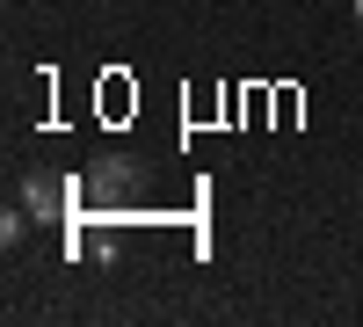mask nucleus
<instances>
[{
    "label": "nucleus",
    "instance_id": "3",
    "mask_svg": "<svg viewBox=\"0 0 363 327\" xmlns=\"http://www.w3.org/2000/svg\"><path fill=\"white\" fill-rule=\"evenodd\" d=\"M356 15H363V0H356Z\"/></svg>",
    "mask_w": 363,
    "mask_h": 327
},
{
    "label": "nucleus",
    "instance_id": "1",
    "mask_svg": "<svg viewBox=\"0 0 363 327\" xmlns=\"http://www.w3.org/2000/svg\"><path fill=\"white\" fill-rule=\"evenodd\" d=\"M80 204H87V218H138L145 204H153V174L131 153H102L80 174Z\"/></svg>",
    "mask_w": 363,
    "mask_h": 327
},
{
    "label": "nucleus",
    "instance_id": "2",
    "mask_svg": "<svg viewBox=\"0 0 363 327\" xmlns=\"http://www.w3.org/2000/svg\"><path fill=\"white\" fill-rule=\"evenodd\" d=\"M73 196H80V182H58V174H29V182H22V204L37 218H66Z\"/></svg>",
    "mask_w": 363,
    "mask_h": 327
}]
</instances>
